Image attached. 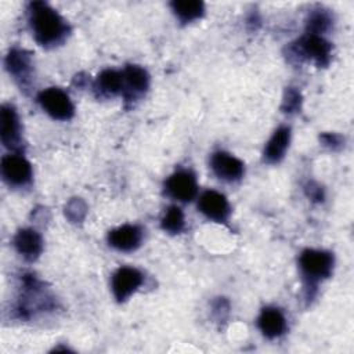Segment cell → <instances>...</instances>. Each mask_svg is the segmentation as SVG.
I'll list each match as a JSON object with an SVG mask.
<instances>
[{
  "mask_svg": "<svg viewBox=\"0 0 354 354\" xmlns=\"http://www.w3.org/2000/svg\"><path fill=\"white\" fill-rule=\"evenodd\" d=\"M257 326L266 337L275 339L285 332L286 319L278 308L266 307L261 310V313L257 318Z\"/></svg>",
  "mask_w": 354,
  "mask_h": 354,
  "instance_id": "obj_15",
  "label": "cell"
},
{
  "mask_svg": "<svg viewBox=\"0 0 354 354\" xmlns=\"http://www.w3.org/2000/svg\"><path fill=\"white\" fill-rule=\"evenodd\" d=\"M322 140H324L325 145H330V147H335L336 144L340 142V137L336 134H324Z\"/></svg>",
  "mask_w": 354,
  "mask_h": 354,
  "instance_id": "obj_22",
  "label": "cell"
},
{
  "mask_svg": "<svg viewBox=\"0 0 354 354\" xmlns=\"http://www.w3.org/2000/svg\"><path fill=\"white\" fill-rule=\"evenodd\" d=\"M290 141V129L286 126L278 127L264 148V160L267 163H278L285 156Z\"/></svg>",
  "mask_w": 354,
  "mask_h": 354,
  "instance_id": "obj_16",
  "label": "cell"
},
{
  "mask_svg": "<svg viewBox=\"0 0 354 354\" xmlns=\"http://www.w3.org/2000/svg\"><path fill=\"white\" fill-rule=\"evenodd\" d=\"M202 214L214 221H225L230 216V203L227 198L217 191H205L198 202Z\"/></svg>",
  "mask_w": 354,
  "mask_h": 354,
  "instance_id": "obj_11",
  "label": "cell"
},
{
  "mask_svg": "<svg viewBox=\"0 0 354 354\" xmlns=\"http://www.w3.org/2000/svg\"><path fill=\"white\" fill-rule=\"evenodd\" d=\"M0 137L6 148L17 151L21 148V126L15 108L12 105H3L0 112Z\"/></svg>",
  "mask_w": 354,
  "mask_h": 354,
  "instance_id": "obj_7",
  "label": "cell"
},
{
  "mask_svg": "<svg viewBox=\"0 0 354 354\" xmlns=\"http://www.w3.org/2000/svg\"><path fill=\"white\" fill-rule=\"evenodd\" d=\"M330 17L326 11L315 10L308 15L307 19V33L310 35H318L321 36L324 32H326L330 26Z\"/></svg>",
  "mask_w": 354,
  "mask_h": 354,
  "instance_id": "obj_20",
  "label": "cell"
},
{
  "mask_svg": "<svg viewBox=\"0 0 354 354\" xmlns=\"http://www.w3.org/2000/svg\"><path fill=\"white\" fill-rule=\"evenodd\" d=\"M300 108V93L292 87H289L285 93L283 98V105L282 109L285 112H295Z\"/></svg>",
  "mask_w": 354,
  "mask_h": 354,
  "instance_id": "obj_21",
  "label": "cell"
},
{
  "mask_svg": "<svg viewBox=\"0 0 354 354\" xmlns=\"http://www.w3.org/2000/svg\"><path fill=\"white\" fill-rule=\"evenodd\" d=\"M41 108L57 120H68L75 113V106L69 95L57 87H48L43 90L37 97Z\"/></svg>",
  "mask_w": 354,
  "mask_h": 354,
  "instance_id": "obj_3",
  "label": "cell"
},
{
  "mask_svg": "<svg viewBox=\"0 0 354 354\" xmlns=\"http://www.w3.org/2000/svg\"><path fill=\"white\" fill-rule=\"evenodd\" d=\"M95 91L101 97L115 95L123 91V75L115 69L102 71L94 84Z\"/></svg>",
  "mask_w": 354,
  "mask_h": 354,
  "instance_id": "obj_17",
  "label": "cell"
},
{
  "mask_svg": "<svg viewBox=\"0 0 354 354\" xmlns=\"http://www.w3.org/2000/svg\"><path fill=\"white\" fill-rule=\"evenodd\" d=\"M15 250L26 260H36L43 250V239L40 234L32 228L19 230L12 239Z\"/></svg>",
  "mask_w": 354,
  "mask_h": 354,
  "instance_id": "obj_14",
  "label": "cell"
},
{
  "mask_svg": "<svg viewBox=\"0 0 354 354\" xmlns=\"http://www.w3.org/2000/svg\"><path fill=\"white\" fill-rule=\"evenodd\" d=\"M210 167L218 178L225 181H236L245 171L242 160L224 151H218L212 155Z\"/></svg>",
  "mask_w": 354,
  "mask_h": 354,
  "instance_id": "obj_10",
  "label": "cell"
},
{
  "mask_svg": "<svg viewBox=\"0 0 354 354\" xmlns=\"http://www.w3.org/2000/svg\"><path fill=\"white\" fill-rule=\"evenodd\" d=\"M170 7L181 22L198 19L205 12V4L199 0H176L170 3Z\"/></svg>",
  "mask_w": 354,
  "mask_h": 354,
  "instance_id": "obj_18",
  "label": "cell"
},
{
  "mask_svg": "<svg viewBox=\"0 0 354 354\" xmlns=\"http://www.w3.org/2000/svg\"><path fill=\"white\" fill-rule=\"evenodd\" d=\"M123 75V97L126 101L137 100L149 87V75L138 65H127Z\"/></svg>",
  "mask_w": 354,
  "mask_h": 354,
  "instance_id": "obj_9",
  "label": "cell"
},
{
  "mask_svg": "<svg viewBox=\"0 0 354 354\" xmlns=\"http://www.w3.org/2000/svg\"><path fill=\"white\" fill-rule=\"evenodd\" d=\"M1 176L7 184L22 187L32 180V166L22 155L10 153L1 159Z\"/></svg>",
  "mask_w": 354,
  "mask_h": 354,
  "instance_id": "obj_5",
  "label": "cell"
},
{
  "mask_svg": "<svg viewBox=\"0 0 354 354\" xmlns=\"http://www.w3.org/2000/svg\"><path fill=\"white\" fill-rule=\"evenodd\" d=\"M299 266L308 286H314L321 279L328 278L333 268V256L318 249H306L299 257Z\"/></svg>",
  "mask_w": 354,
  "mask_h": 354,
  "instance_id": "obj_2",
  "label": "cell"
},
{
  "mask_svg": "<svg viewBox=\"0 0 354 354\" xmlns=\"http://www.w3.org/2000/svg\"><path fill=\"white\" fill-rule=\"evenodd\" d=\"M144 275L134 267H120L112 275V293L118 301L127 300L142 283Z\"/></svg>",
  "mask_w": 354,
  "mask_h": 354,
  "instance_id": "obj_6",
  "label": "cell"
},
{
  "mask_svg": "<svg viewBox=\"0 0 354 354\" xmlns=\"http://www.w3.org/2000/svg\"><path fill=\"white\" fill-rule=\"evenodd\" d=\"M165 188L171 198L180 202L192 201L198 192V184H196L195 176L187 170H180L173 173L166 180Z\"/></svg>",
  "mask_w": 354,
  "mask_h": 354,
  "instance_id": "obj_8",
  "label": "cell"
},
{
  "mask_svg": "<svg viewBox=\"0 0 354 354\" xmlns=\"http://www.w3.org/2000/svg\"><path fill=\"white\" fill-rule=\"evenodd\" d=\"M29 22L36 41L41 46H55L68 35L66 21L44 1L29 4Z\"/></svg>",
  "mask_w": 354,
  "mask_h": 354,
  "instance_id": "obj_1",
  "label": "cell"
},
{
  "mask_svg": "<svg viewBox=\"0 0 354 354\" xmlns=\"http://www.w3.org/2000/svg\"><path fill=\"white\" fill-rule=\"evenodd\" d=\"M6 68L21 86H26L30 82L32 58L28 51L21 48L10 50L6 57Z\"/></svg>",
  "mask_w": 354,
  "mask_h": 354,
  "instance_id": "obj_13",
  "label": "cell"
},
{
  "mask_svg": "<svg viewBox=\"0 0 354 354\" xmlns=\"http://www.w3.org/2000/svg\"><path fill=\"white\" fill-rule=\"evenodd\" d=\"M184 213L178 206H170L160 221V225L165 231L170 232V234H178L183 231L184 228Z\"/></svg>",
  "mask_w": 354,
  "mask_h": 354,
  "instance_id": "obj_19",
  "label": "cell"
},
{
  "mask_svg": "<svg viewBox=\"0 0 354 354\" xmlns=\"http://www.w3.org/2000/svg\"><path fill=\"white\" fill-rule=\"evenodd\" d=\"M292 48L297 55L314 61L318 66L328 65L330 59V43L318 35L307 33L296 44H293Z\"/></svg>",
  "mask_w": 354,
  "mask_h": 354,
  "instance_id": "obj_4",
  "label": "cell"
},
{
  "mask_svg": "<svg viewBox=\"0 0 354 354\" xmlns=\"http://www.w3.org/2000/svg\"><path fill=\"white\" fill-rule=\"evenodd\" d=\"M142 241V231L138 225L124 224L108 234V243L122 252H131L140 246Z\"/></svg>",
  "mask_w": 354,
  "mask_h": 354,
  "instance_id": "obj_12",
  "label": "cell"
}]
</instances>
